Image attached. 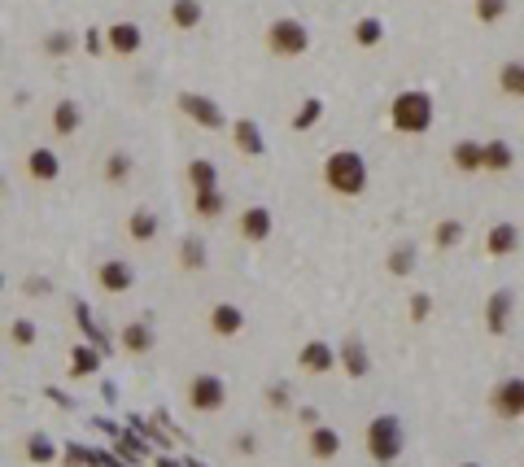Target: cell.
<instances>
[{
  "instance_id": "cell-43",
  "label": "cell",
  "mask_w": 524,
  "mask_h": 467,
  "mask_svg": "<svg viewBox=\"0 0 524 467\" xmlns=\"http://www.w3.org/2000/svg\"><path fill=\"white\" fill-rule=\"evenodd\" d=\"M0 293H5V271H0Z\"/></svg>"
},
{
  "instance_id": "cell-41",
  "label": "cell",
  "mask_w": 524,
  "mask_h": 467,
  "mask_svg": "<svg viewBox=\"0 0 524 467\" xmlns=\"http://www.w3.org/2000/svg\"><path fill=\"white\" fill-rule=\"evenodd\" d=\"M267 402L276 406V411H284V406H289V389H284V385H271V389H267Z\"/></svg>"
},
{
  "instance_id": "cell-39",
  "label": "cell",
  "mask_w": 524,
  "mask_h": 467,
  "mask_svg": "<svg viewBox=\"0 0 524 467\" xmlns=\"http://www.w3.org/2000/svg\"><path fill=\"white\" fill-rule=\"evenodd\" d=\"M428 310H433V297H428V293H415V297H411V319H415V323H424V319H428Z\"/></svg>"
},
{
  "instance_id": "cell-17",
  "label": "cell",
  "mask_w": 524,
  "mask_h": 467,
  "mask_svg": "<svg viewBox=\"0 0 524 467\" xmlns=\"http://www.w3.org/2000/svg\"><path fill=\"white\" fill-rule=\"evenodd\" d=\"M232 145H236V153H241V158H249V162L267 153V140H262V131H258L254 118H236V123H232Z\"/></svg>"
},
{
  "instance_id": "cell-13",
  "label": "cell",
  "mask_w": 524,
  "mask_h": 467,
  "mask_svg": "<svg viewBox=\"0 0 524 467\" xmlns=\"http://www.w3.org/2000/svg\"><path fill=\"white\" fill-rule=\"evenodd\" d=\"M136 284V267L127 258H105L97 267V289L101 293H127Z\"/></svg>"
},
{
  "instance_id": "cell-12",
  "label": "cell",
  "mask_w": 524,
  "mask_h": 467,
  "mask_svg": "<svg viewBox=\"0 0 524 467\" xmlns=\"http://www.w3.org/2000/svg\"><path fill=\"white\" fill-rule=\"evenodd\" d=\"M153 345H158V332H153L145 319H131V323H123V332H118V350L131 358L153 354Z\"/></svg>"
},
{
  "instance_id": "cell-6",
  "label": "cell",
  "mask_w": 524,
  "mask_h": 467,
  "mask_svg": "<svg viewBox=\"0 0 524 467\" xmlns=\"http://www.w3.org/2000/svg\"><path fill=\"white\" fill-rule=\"evenodd\" d=\"M175 105H180L184 118H193V123L206 127V131H223V127H228V114H223L210 97H201V92H180V97H175Z\"/></svg>"
},
{
  "instance_id": "cell-19",
  "label": "cell",
  "mask_w": 524,
  "mask_h": 467,
  "mask_svg": "<svg viewBox=\"0 0 524 467\" xmlns=\"http://www.w3.org/2000/svg\"><path fill=\"white\" fill-rule=\"evenodd\" d=\"M53 140H70L79 131V123H83V110H79V101L75 97H62L53 105Z\"/></svg>"
},
{
  "instance_id": "cell-24",
  "label": "cell",
  "mask_w": 524,
  "mask_h": 467,
  "mask_svg": "<svg viewBox=\"0 0 524 467\" xmlns=\"http://www.w3.org/2000/svg\"><path fill=\"white\" fill-rule=\"evenodd\" d=\"M201 0H171V9H166V22H171L175 31H193V27H201Z\"/></svg>"
},
{
  "instance_id": "cell-35",
  "label": "cell",
  "mask_w": 524,
  "mask_h": 467,
  "mask_svg": "<svg viewBox=\"0 0 524 467\" xmlns=\"http://www.w3.org/2000/svg\"><path fill=\"white\" fill-rule=\"evenodd\" d=\"M459 241H463V223L459 219H442L433 227V245L437 249H455Z\"/></svg>"
},
{
  "instance_id": "cell-11",
  "label": "cell",
  "mask_w": 524,
  "mask_h": 467,
  "mask_svg": "<svg viewBox=\"0 0 524 467\" xmlns=\"http://www.w3.org/2000/svg\"><path fill=\"white\" fill-rule=\"evenodd\" d=\"M490 406H494V415H498V419H507V424H516V419L524 415V380H520V376H511V380H498V385H494V398H490Z\"/></svg>"
},
{
  "instance_id": "cell-31",
  "label": "cell",
  "mask_w": 524,
  "mask_h": 467,
  "mask_svg": "<svg viewBox=\"0 0 524 467\" xmlns=\"http://www.w3.org/2000/svg\"><path fill=\"white\" fill-rule=\"evenodd\" d=\"M319 118H324V101H319V97H306V101L293 110L289 127H293V131H311V127L319 123Z\"/></svg>"
},
{
  "instance_id": "cell-3",
  "label": "cell",
  "mask_w": 524,
  "mask_h": 467,
  "mask_svg": "<svg viewBox=\"0 0 524 467\" xmlns=\"http://www.w3.org/2000/svg\"><path fill=\"white\" fill-rule=\"evenodd\" d=\"M262 44H267L271 57L293 62V57L311 53V31H306V22H297V18H276V22H267V31H262Z\"/></svg>"
},
{
  "instance_id": "cell-9",
  "label": "cell",
  "mask_w": 524,
  "mask_h": 467,
  "mask_svg": "<svg viewBox=\"0 0 524 467\" xmlns=\"http://www.w3.org/2000/svg\"><path fill=\"white\" fill-rule=\"evenodd\" d=\"M101 40H105V53H114V57H136L145 49V31L136 22H110L101 31Z\"/></svg>"
},
{
  "instance_id": "cell-21",
  "label": "cell",
  "mask_w": 524,
  "mask_h": 467,
  "mask_svg": "<svg viewBox=\"0 0 524 467\" xmlns=\"http://www.w3.org/2000/svg\"><path fill=\"white\" fill-rule=\"evenodd\" d=\"M520 249V227L516 223H494L485 236V254L490 258H511Z\"/></svg>"
},
{
  "instance_id": "cell-23",
  "label": "cell",
  "mask_w": 524,
  "mask_h": 467,
  "mask_svg": "<svg viewBox=\"0 0 524 467\" xmlns=\"http://www.w3.org/2000/svg\"><path fill=\"white\" fill-rule=\"evenodd\" d=\"M131 171H136V162H131V153L127 149H114V153H105V162H101V179L110 188H123Z\"/></svg>"
},
{
  "instance_id": "cell-4",
  "label": "cell",
  "mask_w": 524,
  "mask_h": 467,
  "mask_svg": "<svg viewBox=\"0 0 524 467\" xmlns=\"http://www.w3.org/2000/svg\"><path fill=\"white\" fill-rule=\"evenodd\" d=\"M363 441H367V454L380 463V467H389V463H398L402 459V419L398 415H376L372 424H367V433H363Z\"/></svg>"
},
{
  "instance_id": "cell-1",
  "label": "cell",
  "mask_w": 524,
  "mask_h": 467,
  "mask_svg": "<svg viewBox=\"0 0 524 467\" xmlns=\"http://www.w3.org/2000/svg\"><path fill=\"white\" fill-rule=\"evenodd\" d=\"M319 179H324V188L332 197H341V201L363 197L367 193V162H363V153H354V149L328 153L324 166H319Z\"/></svg>"
},
{
  "instance_id": "cell-44",
  "label": "cell",
  "mask_w": 524,
  "mask_h": 467,
  "mask_svg": "<svg viewBox=\"0 0 524 467\" xmlns=\"http://www.w3.org/2000/svg\"><path fill=\"white\" fill-rule=\"evenodd\" d=\"M0 193H5V175H0Z\"/></svg>"
},
{
  "instance_id": "cell-27",
  "label": "cell",
  "mask_w": 524,
  "mask_h": 467,
  "mask_svg": "<svg viewBox=\"0 0 524 467\" xmlns=\"http://www.w3.org/2000/svg\"><path fill=\"white\" fill-rule=\"evenodd\" d=\"M206 241L201 236H184L180 241V258H175V267L180 271H206Z\"/></svg>"
},
{
  "instance_id": "cell-15",
  "label": "cell",
  "mask_w": 524,
  "mask_h": 467,
  "mask_svg": "<svg viewBox=\"0 0 524 467\" xmlns=\"http://www.w3.org/2000/svg\"><path fill=\"white\" fill-rule=\"evenodd\" d=\"M337 363L345 367V376H350V380H363L367 371H372V358H367V345H363V337H359V332H350V337L341 341V350H337Z\"/></svg>"
},
{
  "instance_id": "cell-20",
  "label": "cell",
  "mask_w": 524,
  "mask_h": 467,
  "mask_svg": "<svg viewBox=\"0 0 524 467\" xmlns=\"http://www.w3.org/2000/svg\"><path fill=\"white\" fill-rule=\"evenodd\" d=\"M127 241L131 245H153L158 241V214L149 206H136L127 214Z\"/></svg>"
},
{
  "instance_id": "cell-5",
  "label": "cell",
  "mask_w": 524,
  "mask_h": 467,
  "mask_svg": "<svg viewBox=\"0 0 524 467\" xmlns=\"http://www.w3.org/2000/svg\"><path fill=\"white\" fill-rule=\"evenodd\" d=\"M188 406H193L197 415H219L223 406H228V380L214 376V371H197V376L188 380Z\"/></svg>"
},
{
  "instance_id": "cell-30",
  "label": "cell",
  "mask_w": 524,
  "mask_h": 467,
  "mask_svg": "<svg viewBox=\"0 0 524 467\" xmlns=\"http://www.w3.org/2000/svg\"><path fill=\"white\" fill-rule=\"evenodd\" d=\"M223 210H228V197H223L219 188H206V193H193V214H197V219H219Z\"/></svg>"
},
{
  "instance_id": "cell-14",
  "label": "cell",
  "mask_w": 524,
  "mask_h": 467,
  "mask_svg": "<svg viewBox=\"0 0 524 467\" xmlns=\"http://www.w3.org/2000/svg\"><path fill=\"white\" fill-rule=\"evenodd\" d=\"M297 367H302L306 376H328V371L337 367V350H332L328 341H306L302 350H297Z\"/></svg>"
},
{
  "instance_id": "cell-37",
  "label": "cell",
  "mask_w": 524,
  "mask_h": 467,
  "mask_svg": "<svg viewBox=\"0 0 524 467\" xmlns=\"http://www.w3.org/2000/svg\"><path fill=\"white\" fill-rule=\"evenodd\" d=\"M97 350H88V345H75V354H70V376H88V371H97Z\"/></svg>"
},
{
  "instance_id": "cell-42",
  "label": "cell",
  "mask_w": 524,
  "mask_h": 467,
  "mask_svg": "<svg viewBox=\"0 0 524 467\" xmlns=\"http://www.w3.org/2000/svg\"><path fill=\"white\" fill-rule=\"evenodd\" d=\"M158 467H184V463H175V459H158Z\"/></svg>"
},
{
  "instance_id": "cell-26",
  "label": "cell",
  "mask_w": 524,
  "mask_h": 467,
  "mask_svg": "<svg viewBox=\"0 0 524 467\" xmlns=\"http://www.w3.org/2000/svg\"><path fill=\"white\" fill-rule=\"evenodd\" d=\"M184 179L193 184V193H206V188H219V166L206 158H193L184 166Z\"/></svg>"
},
{
  "instance_id": "cell-16",
  "label": "cell",
  "mask_w": 524,
  "mask_h": 467,
  "mask_svg": "<svg viewBox=\"0 0 524 467\" xmlns=\"http://www.w3.org/2000/svg\"><path fill=\"white\" fill-rule=\"evenodd\" d=\"M511 310H516V293H511V289L490 293V302H485V332H490V337H503V332H507Z\"/></svg>"
},
{
  "instance_id": "cell-8",
  "label": "cell",
  "mask_w": 524,
  "mask_h": 467,
  "mask_svg": "<svg viewBox=\"0 0 524 467\" xmlns=\"http://www.w3.org/2000/svg\"><path fill=\"white\" fill-rule=\"evenodd\" d=\"M22 175H27L31 184H57V179H62V158H57L49 145H35V149H27V158H22Z\"/></svg>"
},
{
  "instance_id": "cell-40",
  "label": "cell",
  "mask_w": 524,
  "mask_h": 467,
  "mask_svg": "<svg viewBox=\"0 0 524 467\" xmlns=\"http://www.w3.org/2000/svg\"><path fill=\"white\" fill-rule=\"evenodd\" d=\"M79 44H83V49H88L92 57H101V53H105V40H101V31H88Z\"/></svg>"
},
{
  "instance_id": "cell-10",
  "label": "cell",
  "mask_w": 524,
  "mask_h": 467,
  "mask_svg": "<svg viewBox=\"0 0 524 467\" xmlns=\"http://www.w3.org/2000/svg\"><path fill=\"white\" fill-rule=\"evenodd\" d=\"M271 227H276V219H271L267 206H245L241 214H236V236H241L245 245L271 241Z\"/></svg>"
},
{
  "instance_id": "cell-18",
  "label": "cell",
  "mask_w": 524,
  "mask_h": 467,
  "mask_svg": "<svg viewBox=\"0 0 524 467\" xmlns=\"http://www.w3.org/2000/svg\"><path fill=\"white\" fill-rule=\"evenodd\" d=\"M306 454H311L315 463H328V459H337V454H341V433H337V428H324V424H315L311 433H306Z\"/></svg>"
},
{
  "instance_id": "cell-29",
  "label": "cell",
  "mask_w": 524,
  "mask_h": 467,
  "mask_svg": "<svg viewBox=\"0 0 524 467\" xmlns=\"http://www.w3.org/2000/svg\"><path fill=\"white\" fill-rule=\"evenodd\" d=\"M350 35H354V44H359V49H376V44L385 40V22L367 14V18H359V22H354V27H350Z\"/></svg>"
},
{
  "instance_id": "cell-28",
  "label": "cell",
  "mask_w": 524,
  "mask_h": 467,
  "mask_svg": "<svg viewBox=\"0 0 524 467\" xmlns=\"http://www.w3.org/2000/svg\"><path fill=\"white\" fill-rule=\"evenodd\" d=\"M498 92L511 97V101H520V92H524V66H520V57L503 62V70H498Z\"/></svg>"
},
{
  "instance_id": "cell-7",
  "label": "cell",
  "mask_w": 524,
  "mask_h": 467,
  "mask_svg": "<svg viewBox=\"0 0 524 467\" xmlns=\"http://www.w3.org/2000/svg\"><path fill=\"white\" fill-rule=\"evenodd\" d=\"M206 328H210V337H219V341H236L245 332V310L236 302H214L206 310Z\"/></svg>"
},
{
  "instance_id": "cell-33",
  "label": "cell",
  "mask_w": 524,
  "mask_h": 467,
  "mask_svg": "<svg viewBox=\"0 0 524 467\" xmlns=\"http://www.w3.org/2000/svg\"><path fill=\"white\" fill-rule=\"evenodd\" d=\"M472 14H476V22L494 27V22H503L511 14V0H472Z\"/></svg>"
},
{
  "instance_id": "cell-25",
  "label": "cell",
  "mask_w": 524,
  "mask_h": 467,
  "mask_svg": "<svg viewBox=\"0 0 524 467\" xmlns=\"http://www.w3.org/2000/svg\"><path fill=\"white\" fill-rule=\"evenodd\" d=\"M450 166H455L459 175H476L481 171V145H476V140H455V145H450Z\"/></svg>"
},
{
  "instance_id": "cell-38",
  "label": "cell",
  "mask_w": 524,
  "mask_h": 467,
  "mask_svg": "<svg viewBox=\"0 0 524 467\" xmlns=\"http://www.w3.org/2000/svg\"><path fill=\"white\" fill-rule=\"evenodd\" d=\"M53 454H57V450H53V441L44 437V433H35V437L27 441V459H31V463H53Z\"/></svg>"
},
{
  "instance_id": "cell-45",
  "label": "cell",
  "mask_w": 524,
  "mask_h": 467,
  "mask_svg": "<svg viewBox=\"0 0 524 467\" xmlns=\"http://www.w3.org/2000/svg\"><path fill=\"white\" fill-rule=\"evenodd\" d=\"M459 467H481V463H459Z\"/></svg>"
},
{
  "instance_id": "cell-2",
  "label": "cell",
  "mask_w": 524,
  "mask_h": 467,
  "mask_svg": "<svg viewBox=\"0 0 524 467\" xmlns=\"http://www.w3.org/2000/svg\"><path fill=\"white\" fill-rule=\"evenodd\" d=\"M437 118V101L433 92L424 88H402L398 97L389 101V127L398 131V136H424L428 127H433Z\"/></svg>"
},
{
  "instance_id": "cell-36",
  "label": "cell",
  "mask_w": 524,
  "mask_h": 467,
  "mask_svg": "<svg viewBox=\"0 0 524 467\" xmlns=\"http://www.w3.org/2000/svg\"><path fill=\"white\" fill-rule=\"evenodd\" d=\"M75 35H70V31H49V35H44V53H49V57H70V53H75Z\"/></svg>"
},
{
  "instance_id": "cell-32",
  "label": "cell",
  "mask_w": 524,
  "mask_h": 467,
  "mask_svg": "<svg viewBox=\"0 0 524 467\" xmlns=\"http://www.w3.org/2000/svg\"><path fill=\"white\" fill-rule=\"evenodd\" d=\"M35 341H40V328H35V319H14L9 323V345H14V350H35Z\"/></svg>"
},
{
  "instance_id": "cell-22",
  "label": "cell",
  "mask_w": 524,
  "mask_h": 467,
  "mask_svg": "<svg viewBox=\"0 0 524 467\" xmlns=\"http://www.w3.org/2000/svg\"><path fill=\"white\" fill-rule=\"evenodd\" d=\"M511 166H516V149H511L507 140H490V145H481V171L507 175Z\"/></svg>"
},
{
  "instance_id": "cell-34",
  "label": "cell",
  "mask_w": 524,
  "mask_h": 467,
  "mask_svg": "<svg viewBox=\"0 0 524 467\" xmlns=\"http://www.w3.org/2000/svg\"><path fill=\"white\" fill-rule=\"evenodd\" d=\"M385 271L398 275V280H402V275H411L415 271V245H393L389 258H385Z\"/></svg>"
}]
</instances>
